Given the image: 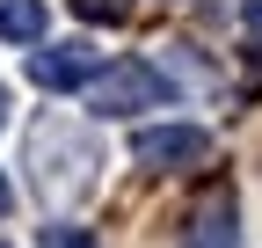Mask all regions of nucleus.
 <instances>
[{"mask_svg":"<svg viewBox=\"0 0 262 248\" xmlns=\"http://www.w3.org/2000/svg\"><path fill=\"white\" fill-rule=\"evenodd\" d=\"M66 8H73L80 22H124V15H131V0H66Z\"/></svg>","mask_w":262,"mask_h":248,"instance_id":"nucleus-6","label":"nucleus"},{"mask_svg":"<svg viewBox=\"0 0 262 248\" xmlns=\"http://www.w3.org/2000/svg\"><path fill=\"white\" fill-rule=\"evenodd\" d=\"M37 248H95V234H88V226H66V219H51Z\"/></svg>","mask_w":262,"mask_h":248,"instance_id":"nucleus-7","label":"nucleus"},{"mask_svg":"<svg viewBox=\"0 0 262 248\" xmlns=\"http://www.w3.org/2000/svg\"><path fill=\"white\" fill-rule=\"evenodd\" d=\"M0 124H8V88H0Z\"/></svg>","mask_w":262,"mask_h":248,"instance_id":"nucleus-10","label":"nucleus"},{"mask_svg":"<svg viewBox=\"0 0 262 248\" xmlns=\"http://www.w3.org/2000/svg\"><path fill=\"white\" fill-rule=\"evenodd\" d=\"M95 66H102V51H95L88 37H66V44L29 51V80L51 88V95H73V88H88V80H95Z\"/></svg>","mask_w":262,"mask_h":248,"instance_id":"nucleus-3","label":"nucleus"},{"mask_svg":"<svg viewBox=\"0 0 262 248\" xmlns=\"http://www.w3.org/2000/svg\"><path fill=\"white\" fill-rule=\"evenodd\" d=\"M131 161L153 168V175H189V168L211 161V132L204 124H146L131 139Z\"/></svg>","mask_w":262,"mask_h":248,"instance_id":"nucleus-2","label":"nucleus"},{"mask_svg":"<svg viewBox=\"0 0 262 248\" xmlns=\"http://www.w3.org/2000/svg\"><path fill=\"white\" fill-rule=\"evenodd\" d=\"M233 219H241V212H233V197H226V190H211L204 204L189 212V241H182V248H233V234H241Z\"/></svg>","mask_w":262,"mask_h":248,"instance_id":"nucleus-4","label":"nucleus"},{"mask_svg":"<svg viewBox=\"0 0 262 248\" xmlns=\"http://www.w3.org/2000/svg\"><path fill=\"white\" fill-rule=\"evenodd\" d=\"M241 37H248V58H262V0L241 8Z\"/></svg>","mask_w":262,"mask_h":248,"instance_id":"nucleus-8","label":"nucleus"},{"mask_svg":"<svg viewBox=\"0 0 262 248\" xmlns=\"http://www.w3.org/2000/svg\"><path fill=\"white\" fill-rule=\"evenodd\" d=\"M8 204H15V190H8V175H0V219H8Z\"/></svg>","mask_w":262,"mask_h":248,"instance_id":"nucleus-9","label":"nucleus"},{"mask_svg":"<svg viewBox=\"0 0 262 248\" xmlns=\"http://www.w3.org/2000/svg\"><path fill=\"white\" fill-rule=\"evenodd\" d=\"M88 95L102 117H139V110H168L175 102V80L153 66V58H117V66H95Z\"/></svg>","mask_w":262,"mask_h":248,"instance_id":"nucleus-1","label":"nucleus"},{"mask_svg":"<svg viewBox=\"0 0 262 248\" xmlns=\"http://www.w3.org/2000/svg\"><path fill=\"white\" fill-rule=\"evenodd\" d=\"M0 37L8 44H37L44 37V0H0Z\"/></svg>","mask_w":262,"mask_h":248,"instance_id":"nucleus-5","label":"nucleus"}]
</instances>
